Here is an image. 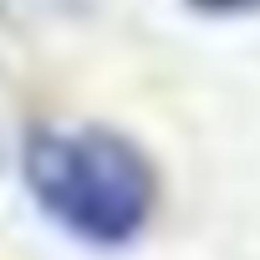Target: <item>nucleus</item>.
Wrapping results in <instances>:
<instances>
[{
  "label": "nucleus",
  "mask_w": 260,
  "mask_h": 260,
  "mask_svg": "<svg viewBox=\"0 0 260 260\" xmlns=\"http://www.w3.org/2000/svg\"><path fill=\"white\" fill-rule=\"evenodd\" d=\"M199 16H260V0H189Z\"/></svg>",
  "instance_id": "obj_2"
},
{
  "label": "nucleus",
  "mask_w": 260,
  "mask_h": 260,
  "mask_svg": "<svg viewBox=\"0 0 260 260\" xmlns=\"http://www.w3.org/2000/svg\"><path fill=\"white\" fill-rule=\"evenodd\" d=\"M21 179L31 204L92 250L133 245L158 214V169L117 127L41 122L21 143Z\"/></svg>",
  "instance_id": "obj_1"
}]
</instances>
